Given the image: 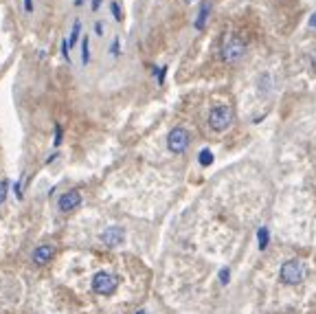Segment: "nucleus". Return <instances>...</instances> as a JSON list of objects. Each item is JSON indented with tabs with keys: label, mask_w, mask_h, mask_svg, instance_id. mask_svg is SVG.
I'll use <instances>...</instances> for the list:
<instances>
[{
	"label": "nucleus",
	"mask_w": 316,
	"mask_h": 314,
	"mask_svg": "<svg viewBox=\"0 0 316 314\" xmlns=\"http://www.w3.org/2000/svg\"><path fill=\"white\" fill-rule=\"evenodd\" d=\"M279 279L288 286H296L305 279V266L301 264L298 259H290L281 266V273H279Z\"/></svg>",
	"instance_id": "nucleus-1"
},
{
	"label": "nucleus",
	"mask_w": 316,
	"mask_h": 314,
	"mask_svg": "<svg viewBox=\"0 0 316 314\" xmlns=\"http://www.w3.org/2000/svg\"><path fill=\"white\" fill-rule=\"evenodd\" d=\"M233 123V110L228 106H215L209 115V125L215 132H222Z\"/></svg>",
	"instance_id": "nucleus-2"
},
{
	"label": "nucleus",
	"mask_w": 316,
	"mask_h": 314,
	"mask_svg": "<svg viewBox=\"0 0 316 314\" xmlns=\"http://www.w3.org/2000/svg\"><path fill=\"white\" fill-rule=\"evenodd\" d=\"M118 288V277L112 273H97L92 277V290L97 294H112Z\"/></svg>",
	"instance_id": "nucleus-3"
},
{
	"label": "nucleus",
	"mask_w": 316,
	"mask_h": 314,
	"mask_svg": "<svg viewBox=\"0 0 316 314\" xmlns=\"http://www.w3.org/2000/svg\"><path fill=\"white\" fill-rule=\"evenodd\" d=\"M244 53H246L244 40H241L239 36H228L222 46V58L226 59V62H237Z\"/></svg>",
	"instance_id": "nucleus-4"
},
{
	"label": "nucleus",
	"mask_w": 316,
	"mask_h": 314,
	"mask_svg": "<svg viewBox=\"0 0 316 314\" xmlns=\"http://www.w3.org/2000/svg\"><path fill=\"white\" fill-rule=\"evenodd\" d=\"M189 143H191V137H189V132L184 128H174L169 132V137H167V147L174 154H182L189 147Z\"/></svg>",
	"instance_id": "nucleus-5"
},
{
	"label": "nucleus",
	"mask_w": 316,
	"mask_h": 314,
	"mask_svg": "<svg viewBox=\"0 0 316 314\" xmlns=\"http://www.w3.org/2000/svg\"><path fill=\"white\" fill-rule=\"evenodd\" d=\"M123 237H125V233H123V229H118V226H110V229H105L103 233H101V242L110 248H117L118 244L123 242Z\"/></svg>",
	"instance_id": "nucleus-6"
},
{
	"label": "nucleus",
	"mask_w": 316,
	"mask_h": 314,
	"mask_svg": "<svg viewBox=\"0 0 316 314\" xmlns=\"http://www.w3.org/2000/svg\"><path fill=\"white\" fill-rule=\"evenodd\" d=\"M57 204H59V211L70 213V211H75V209L81 204V194H79V191H68V194L61 196Z\"/></svg>",
	"instance_id": "nucleus-7"
},
{
	"label": "nucleus",
	"mask_w": 316,
	"mask_h": 314,
	"mask_svg": "<svg viewBox=\"0 0 316 314\" xmlns=\"http://www.w3.org/2000/svg\"><path fill=\"white\" fill-rule=\"evenodd\" d=\"M209 16H211V2H209V0H202V2H200V11H198V18H196V22H193V27H196L198 31H202V29L206 27Z\"/></svg>",
	"instance_id": "nucleus-8"
},
{
	"label": "nucleus",
	"mask_w": 316,
	"mask_h": 314,
	"mask_svg": "<svg viewBox=\"0 0 316 314\" xmlns=\"http://www.w3.org/2000/svg\"><path fill=\"white\" fill-rule=\"evenodd\" d=\"M51 257H53V246H48V244L38 246V248H35V253H33V261H35V264H40V266L48 264V261H51Z\"/></svg>",
	"instance_id": "nucleus-9"
},
{
	"label": "nucleus",
	"mask_w": 316,
	"mask_h": 314,
	"mask_svg": "<svg viewBox=\"0 0 316 314\" xmlns=\"http://www.w3.org/2000/svg\"><path fill=\"white\" fill-rule=\"evenodd\" d=\"M88 62H90V38L83 36V40H81V64L86 66Z\"/></svg>",
	"instance_id": "nucleus-10"
},
{
	"label": "nucleus",
	"mask_w": 316,
	"mask_h": 314,
	"mask_svg": "<svg viewBox=\"0 0 316 314\" xmlns=\"http://www.w3.org/2000/svg\"><path fill=\"white\" fill-rule=\"evenodd\" d=\"M79 33H81V22L79 20H75V24H73V31H70V38H68V46L73 49L75 44H77V40H79Z\"/></svg>",
	"instance_id": "nucleus-11"
},
{
	"label": "nucleus",
	"mask_w": 316,
	"mask_h": 314,
	"mask_svg": "<svg viewBox=\"0 0 316 314\" xmlns=\"http://www.w3.org/2000/svg\"><path fill=\"white\" fill-rule=\"evenodd\" d=\"M257 239H259V248H266L268 246V242H270V231L266 229V226H261V229L257 231Z\"/></svg>",
	"instance_id": "nucleus-12"
},
{
	"label": "nucleus",
	"mask_w": 316,
	"mask_h": 314,
	"mask_svg": "<svg viewBox=\"0 0 316 314\" xmlns=\"http://www.w3.org/2000/svg\"><path fill=\"white\" fill-rule=\"evenodd\" d=\"M198 158H200L202 167H209V165L213 163V154H211V150H202L200 154H198Z\"/></svg>",
	"instance_id": "nucleus-13"
},
{
	"label": "nucleus",
	"mask_w": 316,
	"mask_h": 314,
	"mask_svg": "<svg viewBox=\"0 0 316 314\" xmlns=\"http://www.w3.org/2000/svg\"><path fill=\"white\" fill-rule=\"evenodd\" d=\"M110 11H112V18L117 20V22H121L123 14H121V7H118V2H112V5H110Z\"/></svg>",
	"instance_id": "nucleus-14"
},
{
	"label": "nucleus",
	"mask_w": 316,
	"mask_h": 314,
	"mask_svg": "<svg viewBox=\"0 0 316 314\" xmlns=\"http://www.w3.org/2000/svg\"><path fill=\"white\" fill-rule=\"evenodd\" d=\"M112 55L114 58H118V55H121V42H118V38H114V42H112Z\"/></svg>",
	"instance_id": "nucleus-15"
},
{
	"label": "nucleus",
	"mask_w": 316,
	"mask_h": 314,
	"mask_svg": "<svg viewBox=\"0 0 316 314\" xmlns=\"http://www.w3.org/2000/svg\"><path fill=\"white\" fill-rule=\"evenodd\" d=\"M7 187H9L7 180L0 182V202H4V198H7Z\"/></svg>",
	"instance_id": "nucleus-16"
},
{
	"label": "nucleus",
	"mask_w": 316,
	"mask_h": 314,
	"mask_svg": "<svg viewBox=\"0 0 316 314\" xmlns=\"http://www.w3.org/2000/svg\"><path fill=\"white\" fill-rule=\"evenodd\" d=\"M228 277H231V273H228L226 268L219 270V281H222V283H228Z\"/></svg>",
	"instance_id": "nucleus-17"
},
{
	"label": "nucleus",
	"mask_w": 316,
	"mask_h": 314,
	"mask_svg": "<svg viewBox=\"0 0 316 314\" xmlns=\"http://www.w3.org/2000/svg\"><path fill=\"white\" fill-rule=\"evenodd\" d=\"M59 143H61V128L55 125V145H59Z\"/></svg>",
	"instance_id": "nucleus-18"
},
{
	"label": "nucleus",
	"mask_w": 316,
	"mask_h": 314,
	"mask_svg": "<svg viewBox=\"0 0 316 314\" xmlns=\"http://www.w3.org/2000/svg\"><path fill=\"white\" fill-rule=\"evenodd\" d=\"M165 73H167V66H162V68H160V73H156L158 84H162V81H165Z\"/></svg>",
	"instance_id": "nucleus-19"
},
{
	"label": "nucleus",
	"mask_w": 316,
	"mask_h": 314,
	"mask_svg": "<svg viewBox=\"0 0 316 314\" xmlns=\"http://www.w3.org/2000/svg\"><path fill=\"white\" fill-rule=\"evenodd\" d=\"M61 55H64V58L68 59V40L61 42Z\"/></svg>",
	"instance_id": "nucleus-20"
},
{
	"label": "nucleus",
	"mask_w": 316,
	"mask_h": 314,
	"mask_svg": "<svg viewBox=\"0 0 316 314\" xmlns=\"http://www.w3.org/2000/svg\"><path fill=\"white\" fill-rule=\"evenodd\" d=\"M24 9H26V14L33 11V0H24Z\"/></svg>",
	"instance_id": "nucleus-21"
},
{
	"label": "nucleus",
	"mask_w": 316,
	"mask_h": 314,
	"mask_svg": "<svg viewBox=\"0 0 316 314\" xmlns=\"http://www.w3.org/2000/svg\"><path fill=\"white\" fill-rule=\"evenodd\" d=\"M95 33H97V36H103V24H101V22L95 24Z\"/></svg>",
	"instance_id": "nucleus-22"
},
{
	"label": "nucleus",
	"mask_w": 316,
	"mask_h": 314,
	"mask_svg": "<svg viewBox=\"0 0 316 314\" xmlns=\"http://www.w3.org/2000/svg\"><path fill=\"white\" fill-rule=\"evenodd\" d=\"M310 27H312V29H316V11L310 16Z\"/></svg>",
	"instance_id": "nucleus-23"
},
{
	"label": "nucleus",
	"mask_w": 316,
	"mask_h": 314,
	"mask_svg": "<svg viewBox=\"0 0 316 314\" xmlns=\"http://www.w3.org/2000/svg\"><path fill=\"white\" fill-rule=\"evenodd\" d=\"M101 7V0H92V11H97Z\"/></svg>",
	"instance_id": "nucleus-24"
},
{
	"label": "nucleus",
	"mask_w": 316,
	"mask_h": 314,
	"mask_svg": "<svg viewBox=\"0 0 316 314\" xmlns=\"http://www.w3.org/2000/svg\"><path fill=\"white\" fill-rule=\"evenodd\" d=\"M136 314H145V312H143V310H140V312H136Z\"/></svg>",
	"instance_id": "nucleus-25"
}]
</instances>
